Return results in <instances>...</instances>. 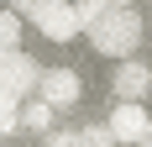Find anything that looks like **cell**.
Segmentation results:
<instances>
[{
	"label": "cell",
	"instance_id": "8fae6325",
	"mask_svg": "<svg viewBox=\"0 0 152 147\" xmlns=\"http://www.w3.org/2000/svg\"><path fill=\"white\" fill-rule=\"evenodd\" d=\"M79 147H115V137H110V126H84Z\"/></svg>",
	"mask_w": 152,
	"mask_h": 147
},
{
	"label": "cell",
	"instance_id": "6da1fadb",
	"mask_svg": "<svg viewBox=\"0 0 152 147\" xmlns=\"http://www.w3.org/2000/svg\"><path fill=\"white\" fill-rule=\"evenodd\" d=\"M89 42H94V53H105V58H131L137 42H142L137 11H105V21L89 32Z\"/></svg>",
	"mask_w": 152,
	"mask_h": 147
},
{
	"label": "cell",
	"instance_id": "30bf717a",
	"mask_svg": "<svg viewBox=\"0 0 152 147\" xmlns=\"http://www.w3.org/2000/svg\"><path fill=\"white\" fill-rule=\"evenodd\" d=\"M16 121H21V100H16L11 89H0V137L16 132Z\"/></svg>",
	"mask_w": 152,
	"mask_h": 147
},
{
	"label": "cell",
	"instance_id": "8992f818",
	"mask_svg": "<svg viewBox=\"0 0 152 147\" xmlns=\"http://www.w3.org/2000/svg\"><path fill=\"white\" fill-rule=\"evenodd\" d=\"M147 84H152L147 63H131V58H126L121 68H115V79H110V89H115L121 100H142V95H147Z\"/></svg>",
	"mask_w": 152,
	"mask_h": 147
},
{
	"label": "cell",
	"instance_id": "ba28073f",
	"mask_svg": "<svg viewBox=\"0 0 152 147\" xmlns=\"http://www.w3.org/2000/svg\"><path fill=\"white\" fill-rule=\"evenodd\" d=\"M105 0H74V16H79V32H94L100 21H105Z\"/></svg>",
	"mask_w": 152,
	"mask_h": 147
},
{
	"label": "cell",
	"instance_id": "5b68a950",
	"mask_svg": "<svg viewBox=\"0 0 152 147\" xmlns=\"http://www.w3.org/2000/svg\"><path fill=\"white\" fill-rule=\"evenodd\" d=\"M37 95H42V100L58 110V105H74L79 95H84V84H79V74H74V68H42V84H37Z\"/></svg>",
	"mask_w": 152,
	"mask_h": 147
},
{
	"label": "cell",
	"instance_id": "52a82bcc",
	"mask_svg": "<svg viewBox=\"0 0 152 147\" xmlns=\"http://www.w3.org/2000/svg\"><path fill=\"white\" fill-rule=\"evenodd\" d=\"M21 32H26V16L5 5V11H0V53H16V47H21Z\"/></svg>",
	"mask_w": 152,
	"mask_h": 147
},
{
	"label": "cell",
	"instance_id": "9c48e42d",
	"mask_svg": "<svg viewBox=\"0 0 152 147\" xmlns=\"http://www.w3.org/2000/svg\"><path fill=\"white\" fill-rule=\"evenodd\" d=\"M21 121H26L31 132H47V126H53V105H47L42 95H37L31 105H21Z\"/></svg>",
	"mask_w": 152,
	"mask_h": 147
},
{
	"label": "cell",
	"instance_id": "7c38bea8",
	"mask_svg": "<svg viewBox=\"0 0 152 147\" xmlns=\"http://www.w3.org/2000/svg\"><path fill=\"white\" fill-rule=\"evenodd\" d=\"M47 147H79V137H58V142H47Z\"/></svg>",
	"mask_w": 152,
	"mask_h": 147
},
{
	"label": "cell",
	"instance_id": "7a4b0ae2",
	"mask_svg": "<svg viewBox=\"0 0 152 147\" xmlns=\"http://www.w3.org/2000/svg\"><path fill=\"white\" fill-rule=\"evenodd\" d=\"M31 26L42 32L47 42H74L79 37V16H74V0H42L37 11L26 16Z\"/></svg>",
	"mask_w": 152,
	"mask_h": 147
},
{
	"label": "cell",
	"instance_id": "4fadbf2b",
	"mask_svg": "<svg viewBox=\"0 0 152 147\" xmlns=\"http://www.w3.org/2000/svg\"><path fill=\"white\" fill-rule=\"evenodd\" d=\"M105 5H110V11H131V0H105Z\"/></svg>",
	"mask_w": 152,
	"mask_h": 147
},
{
	"label": "cell",
	"instance_id": "5bb4252c",
	"mask_svg": "<svg viewBox=\"0 0 152 147\" xmlns=\"http://www.w3.org/2000/svg\"><path fill=\"white\" fill-rule=\"evenodd\" d=\"M137 147H152V132H147V137H142V142H137Z\"/></svg>",
	"mask_w": 152,
	"mask_h": 147
},
{
	"label": "cell",
	"instance_id": "277c9868",
	"mask_svg": "<svg viewBox=\"0 0 152 147\" xmlns=\"http://www.w3.org/2000/svg\"><path fill=\"white\" fill-rule=\"evenodd\" d=\"M105 126H110V137H115V142H131V147H137L142 137L152 132V116L142 110V100H121L115 110H110Z\"/></svg>",
	"mask_w": 152,
	"mask_h": 147
},
{
	"label": "cell",
	"instance_id": "3957f363",
	"mask_svg": "<svg viewBox=\"0 0 152 147\" xmlns=\"http://www.w3.org/2000/svg\"><path fill=\"white\" fill-rule=\"evenodd\" d=\"M37 84H42V68H37L21 47H16V53H0V89H11L16 100H21V95H31Z\"/></svg>",
	"mask_w": 152,
	"mask_h": 147
}]
</instances>
